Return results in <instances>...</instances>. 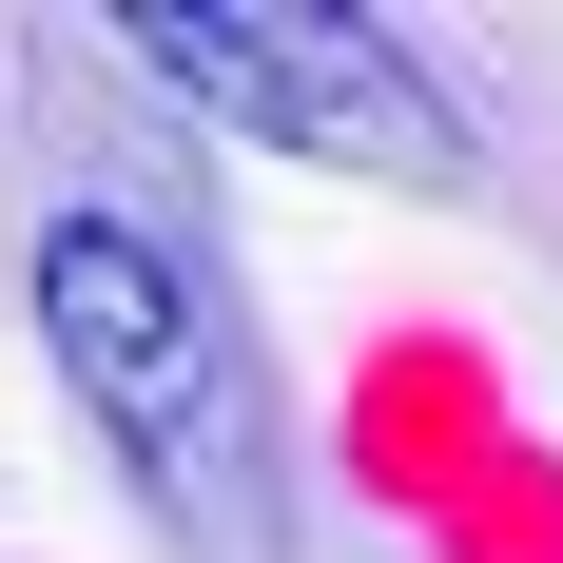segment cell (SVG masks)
Returning <instances> with one entry per match:
<instances>
[{
    "instance_id": "1",
    "label": "cell",
    "mask_w": 563,
    "mask_h": 563,
    "mask_svg": "<svg viewBox=\"0 0 563 563\" xmlns=\"http://www.w3.org/2000/svg\"><path fill=\"white\" fill-rule=\"evenodd\" d=\"M40 350H58V389L98 408V448L175 506V544L273 563L291 466H273V389H253V331H233V291L195 273V233L58 214L40 233Z\"/></svg>"
},
{
    "instance_id": "2",
    "label": "cell",
    "mask_w": 563,
    "mask_h": 563,
    "mask_svg": "<svg viewBox=\"0 0 563 563\" xmlns=\"http://www.w3.org/2000/svg\"><path fill=\"white\" fill-rule=\"evenodd\" d=\"M117 40L156 58V78H195L214 117H253V136H291V156H350V175H408V195H448L466 175V117L448 78L369 20V0H291V20H214V0H136Z\"/></svg>"
}]
</instances>
